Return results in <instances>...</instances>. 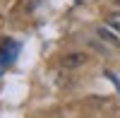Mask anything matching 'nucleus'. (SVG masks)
<instances>
[{"label": "nucleus", "mask_w": 120, "mask_h": 118, "mask_svg": "<svg viewBox=\"0 0 120 118\" xmlns=\"http://www.w3.org/2000/svg\"><path fill=\"white\" fill-rule=\"evenodd\" d=\"M89 63V55L86 53H67L63 60H60V67H65V70H75V67H82Z\"/></svg>", "instance_id": "nucleus-1"}, {"label": "nucleus", "mask_w": 120, "mask_h": 118, "mask_svg": "<svg viewBox=\"0 0 120 118\" xmlns=\"http://www.w3.org/2000/svg\"><path fill=\"white\" fill-rule=\"evenodd\" d=\"M96 34L101 36V39H103V41H106L108 46H113V48H118V46H120V39H118L120 34L115 31V29L111 31V29H108V27H96Z\"/></svg>", "instance_id": "nucleus-2"}, {"label": "nucleus", "mask_w": 120, "mask_h": 118, "mask_svg": "<svg viewBox=\"0 0 120 118\" xmlns=\"http://www.w3.org/2000/svg\"><path fill=\"white\" fill-rule=\"evenodd\" d=\"M12 60H15V58L10 55V53L5 51V48H0V77L5 75V70H7V65L12 63Z\"/></svg>", "instance_id": "nucleus-3"}, {"label": "nucleus", "mask_w": 120, "mask_h": 118, "mask_svg": "<svg viewBox=\"0 0 120 118\" xmlns=\"http://www.w3.org/2000/svg\"><path fill=\"white\" fill-rule=\"evenodd\" d=\"M106 19H108V27H111V29H115V31L120 34V12H111Z\"/></svg>", "instance_id": "nucleus-4"}, {"label": "nucleus", "mask_w": 120, "mask_h": 118, "mask_svg": "<svg viewBox=\"0 0 120 118\" xmlns=\"http://www.w3.org/2000/svg\"><path fill=\"white\" fill-rule=\"evenodd\" d=\"M118 3H120V0H118Z\"/></svg>", "instance_id": "nucleus-5"}]
</instances>
